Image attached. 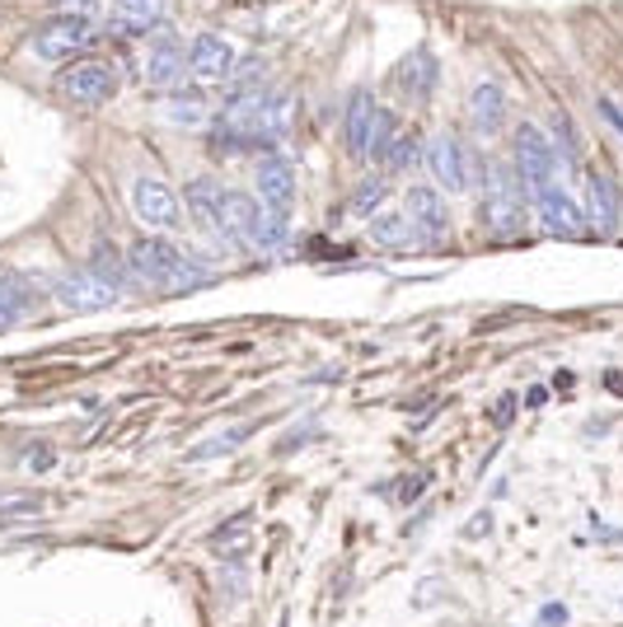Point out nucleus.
<instances>
[{
  "label": "nucleus",
  "instance_id": "1",
  "mask_svg": "<svg viewBox=\"0 0 623 627\" xmlns=\"http://www.w3.org/2000/svg\"><path fill=\"white\" fill-rule=\"evenodd\" d=\"M525 179L507 160H483V220L497 239L516 243L525 235Z\"/></svg>",
  "mask_w": 623,
  "mask_h": 627
},
{
  "label": "nucleus",
  "instance_id": "2",
  "mask_svg": "<svg viewBox=\"0 0 623 627\" xmlns=\"http://www.w3.org/2000/svg\"><path fill=\"white\" fill-rule=\"evenodd\" d=\"M127 267L132 276H141L146 286H160V290H197V286H212V272L197 267L183 249L165 239H136L132 253H127Z\"/></svg>",
  "mask_w": 623,
  "mask_h": 627
},
{
  "label": "nucleus",
  "instance_id": "3",
  "mask_svg": "<svg viewBox=\"0 0 623 627\" xmlns=\"http://www.w3.org/2000/svg\"><path fill=\"white\" fill-rule=\"evenodd\" d=\"M530 202H534V212H540L544 235H553V239H581V235H586V212H581V202L567 193L563 183H540V187H530Z\"/></svg>",
  "mask_w": 623,
  "mask_h": 627
},
{
  "label": "nucleus",
  "instance_id": "4",
  "mask_svg": "<svg viewBox=\"0 0 623 627\" xmlns=\"http://www.w3.org/2000/svg\"><path fill=\"white\" fill-rule=\"evenodd\" d=\"M57 90L71 103L99 109V103H109L117 94V71L109 61H76V66H66V71L57 76Z\"/></svg>",
  "mask_w": 623,
  "mask_h": 627
},
{
  "label": "nucleus",
  "instance_id": "5",
  "mask_svg": "<svg viewBox=\"0 0 623 627\" xmlns=\"http://www.w3.org/2000/svg\"><path fill=\"white\" fill-rule=\"evenodd\" d=\"M422 164L431 169V179H437L441 193H469L474 187V164L455 136H431L427 150H422Z\"/></svg>",
  "mask_w": 623,
  "mask_h": 627
},
{
  "label": "nucleus",
  "instance_id": "6",
  "mask_svg": "<svg viewBox=\"0 0 623 627\" xmlns=\"http://www.w3.org/2000/svg\"><path fill=\"white\" fill-rule=\"evenodd\" d=\"M183 202H188V216H193V225L202 230V239L216 249V258H225L230 253V235H225V225H220V202H225V193L216 187V179H193L183 187Z\"/></svg>",
  "mask_w": 623,
  "mask_h": 627
},
{
  "label": "nucleus",
  "instance_id": "7",
  "mask_svg": "<svg viewBox=\"0 0 623 627\" xmlns=\"http://www.w3.org/2000/svg\"><path fill=\"white\" fill-rule=\"evenodd\" d=\"M52 295H57V305H66L71 314H99V309H113L123 290H117L109 276H99V272L90 267V272L61 276V282L52 286Z\"/></svg>",
  "mask_w": 623,
  "mask_h": 627
},
{
  "label": "nucleus",
  "instance_id": "8",
  "mask_svg": "<svg viewBox=\"0 0 623 627\" xmlns=\"http://www.w3.org/2000/svg\"><path fill=\"white\" fill-rule=\"evenodd\" d=\"M553 164H558V150H553L548 136L534 127V122H521L516 127V173L525 179V187L553 183Z\"/></svg>",
  "mask_w": 623,
  "mask_h": 627
},
{
  "label": "nucleus",
  "instance_id": "9",
  "mask_svg": "<svg viewBox=\"0 0 623 627\" xmlns=\"http://www.w3.org/2000/svg\"><path fill=\"white\" fill-rule=\"evenodd\" d=\"M375 132H380V103L371 99V90H356L348 99V122H342L352 160H375Z\"/></svg>",
  "mask_w": 623,
  "mask_h": 627
},
{
  "label": "nucleus",
  "instance_id": "10",
  "mask_svg": "<svg viewBox=\"0 0 623 627\" xmlns=\"http://www.w3.org/2000/svg\"><path fill=\"white\" fill-rule=\"evenodd\" d=\"M586 230L600 235V239H614L619 235V187L604 179V173H586Z\"/></svg>",
  "mask_w": 623,
  "mask_h": 627
},
{
  "label": "nucleus",
  "instance_id": "11",
  "mask_svg": "<svg viewBox=\"0 0 623 627\" xmlns=\"http://www.w3.org/2000/svg\"><path fill=\"white\" fill-rule=\"evenodd\" d=\"M132 212H136V220L155 225V230H169V225H179V197H174V187L160 183V179H136L132 183Z\"/></svg>",
  "mask_w": 623,
  "mask_h": 627
},
{
  "label": "nucleus",
  "instance_id": "12",
  "mask_svg": "<svg viewBox=\"0 0 623 627\" xmlns=\"http://www.w3.org/2000/svg\"><path fill=\"white\" fill-rule=\"evenodd\" d=\"M188 71H193L202 84L230 80L235 76V47L220 38V33H197L193 47H188Z\"/></svg>",
  "mask_w": 623,
  "mask_h": 627
},
{
  "label": "nucleus",
  "instance_id": "13",
  "mask_svg": "<svg viewBox=\"0 0 623 627\" xmlns=\"http://www.w3.org/2000/svg\"><path fill=\"white\" fill-rule=\"evenodd\" d=\"M90 20H52L43 24L38 33H33V57L38 61H61V57H71V52H80L84 43H90Z\"/></svg>",
  "mask_w": 623,
  "mask_h": 627
},
{
  "label": "nucleus",
  "instance_id": "14",
  "mask_svg": "<svg viewBox=\"0 0 623 627\" xmlns=\"http://www.w3.org/2000/svg\"><path fill=\"white\" fill-rule=\"evenodd\" d=\"M437 80H441V61H437V52H427V47H412L408 57L394 66V84H399V94L412 103H427L431 90H437Z\"/></svg>",
  "mask_w": 623,
  "mask_h": 627
},
{
  "label": "nucleus",
  "instance_id": "15",
  "mask_svg": "<svg viewBox=\"0 0 623 627\" xmlns=\"http://www.w3.org/2000/svg\"><path fill=\"white\" fill-rule=\"evenodd\" d=\"M404 216L418 225V235L427 243H441L450 235V216H445V202L437 187H408V197H404Z\"/></svg>",
  "mask_w": 623,
  "mask_h": 627
},
{
  "label": "nucleus",
  "instance_id": "16",
  "mask_svg": "<svg viewBox=\"0 0 623 627\" xmlns=\"http://www.w3.org/2000/svg\"><path fill=\"white\" fill-rule=\"evenodd\" d=\"M258 197H263L268 212L276 216H291V202H296V173L282 155H268L263 164H258Z\"/></svg>",
  "mask_w": 623,
  "mask_h": 627
},
{
  "label": "nucleus",
  "instance_id": "17",
  "mask_svg": "<svg viewBox=\"0 0 623 627\" xmlns=\"http://www.w3.org/2000/svg\"><path fill=\"white\" fill-rule=\"evenodd\" d=\"M183 76H188V52L174 38H160L146 57V80L155 84V90L174 94V90H183Z\"/></svg>",
  "mask_w": 623,
  "mask_h": 627
},
{
  "label": "nucleus",
  "instance_id": "18",
  "mask_svg": "<svg viewBox=\"0 0 623 627\" xmlns=\"http://www.w3.org/2000/svg\"><path fill=\"white\" fill-rule=\"evenodd\" d=\"M258 220H263V206H258L253 197H245V193H225V202H220V225H225V235H230L239 249H249V243H253Z\"/></svg>",
  "mask_w": 623,
  "mask_h": 627
},
{
  "label": "nucleus",
  "instance_id": "19",
  "mask_svg": "<svg viewBox=\"0 0 623 627\" xmlns=\"http://www.w3.org/2000/svg\"><path fill=\"white\" fill-rule=\"evenodd\" d=\"M291 127H296V99H291V94H272L263 103V113L253 117L249 141H282V136H291Z\"/></svg>",
  "mask_w": 623,
  "mask_h": 627
},
{
  "label": "nucleus",
  "instance_id": "20",
  "mask_svg": "<svg viewBox=\"0 0 623 627\" xmlns=\"http://www.w3.org/2000/svg\"><path fill=\"white\" fill-rule=\"evenodd\" d=\"M33 309H38L33 286L24 282V276H14V272H0V333H10V328L20 319H29Z\"/></svg>",
  "mask_w": 623,
  "mask_h": 627
},
{
  "label": "nucleus",
  "instance_id": "21",
  "mask_svg": "<svg viewBox=\"0 0 623 627\" xmlns=\"http://www.w3.org/2000/svg\"><path fill=\"white\" fill-rule=\"evenodd\" d=\"M469 117H474V132L478 136H497L501 132V122H507V99H501L497 84H474V94H469Z\"/></svg>",
  "mask_w": 623,
  "mask_h": 627
},
{
  "label": "nucleus",
  "instance_id": "22",
  "mask_svg": "<svg viewBox=\"0 0 623 627\" xmlns=\"http://www.w3.org/2000/svg\"><path fill=\"white\" fill-rule=\"evenodd\" d=\"M165 20V0H113V29L123 33H150Z\"/></svg>",
  "mask_w": 623,
  "mask_h": 627
},
{
  "label": "nucleus",
  "instance_id": "23",
  "mask_svg": "<svg viewBox=\"0 0 623 627\" xmlns=\"http://www.w3.org/2000/svg\"><path fill=\"white\" fill-rule=\"evenodd\" d=\"M253 435V426L249 422H239V426H225V431H216V435H206L202 445H193L183 455V464H212V459H225V455H235L239 445H245Z\"/></svg>",
  "mask_w": 623,
  "mask_h": 627
},
{
  "label": "nucleus",
  "instance_id": "24",
  "mask_svg": "<svg viewBox=\"0 0 623 627\" xmlns=\"http://www.w3.org/2000/svg\"><path fill=\"white\" fill-rule=\"evenodd\" d=\"M286 239H291L286 216H276V212H268V206H263V220H258V230H253L249 253H258V258H282V253H286Z\"/></svg>",
  "mask_w": 623,
  "mask_h": 627
},
{
  "label": "nucleus",
  "instance_id": "25",
  "mask_svg": "<svg viewBox=\"0 0 623 627\" xmlns=\"http://www.w3.org/2000/svg\"><path fill=\"white\" fill-rule=\"evenodd\" d=\"M249 525H253V511H239V515H230L225 525H216V534H212V548H216V557H245V548H249Z\"/></svg>",
  "mask_w": 623,
  "mask_h": 627
},
{
  "label": "nucleus",
  "instance_id": "26",
  "mask_svg": "<svg viewBox=\"0 0 623 627\" xmlns=\"http://www.w3.org/2000/svg\"><path fill=\"white\" fill-rule=\"evenodd\" d=\"M375 160L385 164L389 173H404V169H412V164H422V146H418V136H412L408 127H399V132H394L389 141H385V150L375 155Z\"/></svg>",
  "mask_w": 623,
  "mask_h": 627
},
{
  "label": "nucleus",
  "instance_id": "27",
  "mask_svg": "<svg viewBox=\"0 0 623 627\" xmlns=\"http://www.w3.org/2000/svg\"><path fill=\"white\" fill-rule=\"evenodd\" d=\"M371 239L380 243V249H412L422 235H418V225H412L408 216H375L371 220Z\"/></svg>",
  "mask_w": 623,
  "mask_h": 627
},
{
  "label": "nucleus",
  "instance_id": "28",
  "mask_svg": "<svg viewBox=\"0 0 623 627\" xmlns=\"http://www.w3.org/2000/svg\"><path fill=\"white\" fill-rule=\"evenodd\" d=\"M165 122H174V127H202V122H206V103L174 94V99L165 103Z\"/></svg>",
  "mask_w": 623,
  "mask_h": 627
},
{
  "label": "nucleus",
  "instance_id": "29",
  "mask_svg": "<svg viewBox=\"0 0 623 627\" xmlns=\"http://www.w3.org/2000/svg\"><path fill=\"white\" fill-rule=\"evenodd\" d=\"M380 202H385V183L371 179V183H361L356 193H352V212H356V216H375Z\"/></svg>",
  "mask_w": 623,
  "mask_h": 627
},
{
  "label": "nucleus",
  "instance_id": "30",
  "mask_svg": "<svg viewBox=\"0 0 623 627\" xmlns=\"http://www.w3.org/2000/svg\"><path fill=\"white\" fill-rule=\"evenodd\" d=\"M38 511H43L38 497H14L10 506H0V525H5V520H20V515H38Z\"/></svg>",
  "mask_w": 623,
  "mask_h": 627
},
{
  "label": "nucleus",
  "instance_id": "31",
  "mask_svg": "<svg viewBox=\"0 0 623 627\" xmlns=\"http://www.w3.org/2000/svg\"><path fill=\"white\" fill-rule=\"evenodd\" d=\"M540 627H567V604H544L540 608Z\"/></svg>",
  "mask_w": 623,
  "mask_h": 627
},
{
  "label": "nucleus",
  "instance_id": "32",
  "mask_svg": "<svg viewBox=\"0 0 623 627\" xmlns=\"http://www.w3.org/2000/svg\"><path fill=\"white\" fill-rule=\"evenodd\" d=\"M29 468H33V474H47V468H52V449L47 445H29Z\"/></svg>",
  "mask_w": 623,
  "mask_h": 627
},
{
  "label": "nucleus",
  "instance_id": "33",
  "mask_svg": "<svg viewBox=\"0 0 623 627\" xmlns=\"http://www.w3.org/2000/svg\"><path fill=\"white\" fill-rule=\"evenodd\" d=\"M61 14H66V20H90L94 0H61Z\"/></svg>",
  "mask_w": 623,
  "mask_h": 627
},
{
  "label": "nucleus",
  "instance_id": "34",
  "mask_svg": "<svg viewBox=\"0 0 623 627\" xmlns=\"http://www.w3.org/2000/svg\"><path fill=\"white\" fill-rule=\"evenodd\" d=\"M488 529H492V515L483 511V515H474L469 525H464V538H478V534H488Z\"/></svg>",
  "mask_w": 623,
  "mask_h": 627
},
{
  "label": "nucleus",
  "instance_id": "35",
  "mask_svg": "<svg viewBox=\"0 0 623 627\" xmlns=\"http://www.w3.org/2000/svg\"><path fill=\"white\" fill-rule=\"evenodd\" d=\"M422 487H427V478H408V482L399 487V501H404V506H408V501H412V497L422 492Z\"/></svg>",
  "mask_w": 623,
  "mask_h": 627
},
{
  "label": "nucleus",
  "instance_id": "36",
  "mask_svg": "<svg viewBox=\"0 0 623 627\" xmlns=\"http://www.w3.org/2000/svg\"><path fill=\"white\" fill-rule=\"evenodd\" d=\"M511 412H516V394H507V398H501V403H497V412H492V417H497V426H501V422H507V417H511Z\"/></svg>",
  "mask_w": 623,
  "mask_h": 627
},
{
  "label": "nucleus",
  "instance_id": "37",
  "mask_svg": "<svg viewBox=\"0 0 623 627\" xmlns=\"http://www.w3.org/2000/svg\"><path fill=\"white\" fill-rule=\"evenodd\" d=\"M282 627H291V623H282Z\"/></svg>",
  "mask_w": 623,
  "mask_h": 627
}]
</instances>
